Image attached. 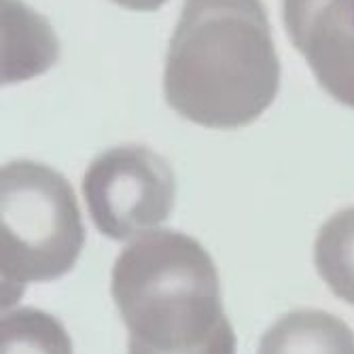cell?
Instances as JSON below:
<instances>
[{"label": "cell", "instance_id": "6da1fadb", "mask_svg": "<svg viewBox=\"0 0 354 354\" xmlns=\"http://www.w3.org/2000/svg\"><path fill=\"white\" fill-rule=\"evenodd\" d=\"M280 89V62L261 0H185L170 37L164 93L187 121L236 130Z\"/></svg>", "mask_w": 354, "mask_h": 354}, {"label": "cell", "instance_id": "7a4b0ae2", "mask_svg": "<svg viewBox=\"0 0 354 354\" xmlns=\"http://www.w3.org/2000/svg\"><path fill=\"white\" fill-rule=\"evenodd\" d=\"M111 295L127 354H236L210 252L187 234L157 230L115 259Z\"/></svg>", "mask_w": 354, "mask_h": 354}, {"label": "cell", "instance_id": "3957f363", "mask_svg": "<svg viewBox=\"0 0 354 354\" xmlns=\"http://www.w3.org/2000/svg\"><path fill=\"white\" fill-rule=\"evenodd\" d=\"M85 246L77 193L57 170L15 159L0 172V280L9 310L30 282L68 274Z\"/></svg>", "mask_w": 354, "mask_h": 354}, {"label": "cell", "instance_id": "277c9868", "mask_svg": "<svg viewBox=\"0 0 354 354\" xmlns=\"http://www.w3.org/2000/svg\"><path fill=\"white\" fill-rule=\"evenodd\" d=\"M83 198L95 230L125 242L168 221L176 202V176L149 147L121 145L89 164Z\"/></svg>", "mask_w": 354, "mask_h": 354}, {"label": "cell", "instance_id": "5b68a950", "mask_svg": "<svg viewBox=\"0 0 354 354\" xmlns=\"http://www.w3.org/2000/svg\"><path fill=\"white\" fill-rule=\"evenodd\" d=\"M282 21L318 85L354 109V0H282Z\"/></svg>", "mask_w": 354, "mask_h": 354}, {"label": "cell", "instance_id": "8992f818", "mask_svg": "<svg viewBox=\"0 0 354 354\" xmlns=\"http://www.w3.org/2000/svg\"><path fill=\"white\" fill-rule=\"evenodd\" d=\"M257 354H354V331L323 310H293L278 318Z\"/></svg>", "mask_w": 354, "mask_h": 354}, {"label": "cell", "instance_id": "52a82bcc", "mask_svg": "<svg viewBox=\"0 0 354 354\" xmlns=\"http://www.w3.org/2000/svg\"><path fill=\"white\" fill-rule=\"evenodd\" d=\"M314 266L331 293L354 306V206L335 212L318 230Z\"/></svg>", "mask_w": 354, "mask_h": 354}, {"label": "cell", "instance_id": "ba28073f", "mask_svg": "<svg viewBox=\"0 0 354 354\" xmlns=\"http://www.w3.org/2000/svg\"><path fill=\"white\" fill-rule=\"evenodd\" d=\"M0 354H75L64 325L39 308H13L0 320Z\"/></svg>", "mask_w": 354, "mask_h": 354}, {"label": "cell", "instance_id": "9c48e42d", "mask_svg": "<svg viewBox=\"0 0 354 354\" xmlns=\"http://www.w3.org/2000/svg\"><path fill=\"white\" fill-rule=\"evenodd\" d=\"M111 3L123 7V9H130V11H157L159 7H164L168 0H111Z\"/></svg>", "mask_w": 354, "mask_h": 354}]
</instances>
